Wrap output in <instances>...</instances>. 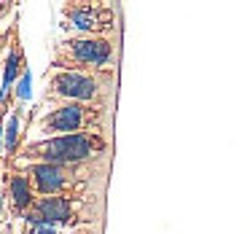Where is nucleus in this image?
<instances>
[{"instance_id": "obj_1", "label": "nucleus", "mask_w": 250, "mask_h": 234, "mask_svg": "<svg viewBox=\"0 0 250 234\" xmlns=\"http://www.w3.org/2000/svg\"><path fill=\"white\" fill-rule=\"evenodd\" d=\"M89 140L83 135H67V137H57L49 140L43 148V156L49 159V164L57 162H78V159L89 156Z\"/></svg>"}, {"instance_id": "obj_2", "label": "nucleus", "mask_w": 250, "mask_h": 234, "mask_svg": "<svg viewBox=\"0 0 250 234\" xmlns=\"http://www.w3.org/2000/svg\"><path fill=\"white\" fill-rule=\"evenodd\" d=\"M57 89H60L65 97H73V100H89L94 94L92 78L78 76V73H65V76H60L57 78Z\"/></svg>"}, {"instance_id": "obj_3", "label": "nucleus", "mask_w": 250, "mask_h": 234, "mask_svg": "<svg viewBox=\"0 0 250 234\" xmlns=\"http://www.w3.org/2000/svg\"><path fill=\"white\" fill-rule=\"evenodd\" d=\"M73 51L78 60L94 62V65H103L110 57V46L105 41H78V43H73Z\"/></svg>"}, {"instance_id": "obj_4", "label": "nucleus", "mask_w": 250, "mask_h": 234, "mask_svg": "<svg viewBox=\"0 0 250 234\" xmlns=\"http://www.w3.org/2000/svg\"><path fill=\"white\" fill-rule=\"evenodd\" d=\"M33 175H35V183H38L41 191H57L65 183L62 170L57 167V164H38V167L33 170Z\"/></svg>"}, {"instance_id": "obj_5", "label": "nucleus", "mask_w": 250, "mask_h": 234, "mask_svg": "<svg viewBox=\"0 0 250 234\" xmlns=\"http://www.w3.org/2000/svg\"><path fill=\"white\" fill-rule=\"evenodd\" d=\"M81 121H83V113H81V108H76V105H70V108H62V110H57V113L49 119V124L54 127V129H60V132H76L78 127H81Z\"/></svg>"}, {"instance_id": "obj_6", "label": "nucleus", "mask_w": 250, "mask_h": 234, "mask_svg": "<svg viewBox=\"0 0 250 234\" xmlns=\"http://www.w3.org/2000/svg\"><path fill=\"white\" fill-rule=\"evenodd\" d=\"M38 215L43 218L46 223H57L67 218V205L60 199V196H49V199L38 202Z\"/></svg>"}, {"instance_id": "obj_7", "label": "nucleus", "mask_w": 250, "mask_h": 234, "mask_svg": "<svg viewBox=\"0 0 250 234\" xmlns=\"http://www.w3.org/2000/svg\"><path fill=\"white\" fill-rule=\"evenodd\" d=\"M11 194L17 207H27L30 205V189H27V180L24 178H14L11 180Z\"/></svg>"}, {"instance_id": "obj_8", "label": "nucleus", "mask_w": 250, "mask_h": 234, "mask_svg": "<svg viewBox=\"0 0 250 234\" xmlns=\"http://www.w3.org/2000/svg\"><path fill=\"white\" fill-rule=\"evenodd\" d=\"M14 78H17V54H8V65H6V78H3V89H0V100H6L8 89H11Z\"/></svg>"}, {"instance_id": "obj_9", "label": "nucleus", "mask_w": 250, "mask_h": 234, "mask_svg": "<svg viewBox=\"0 0 250 234\" xmlns=\"http://www.w3.org/2000/svg\"><path fill=\"white\" fill-rule=\"evenodd\" d=\"M73 22L78 30H92L94 27V14L92 11H76L73 14Z\"/></svg>"}, {"instance_id": "obj_10", "label": "nucleus", "mask_w": 250, "mask_h": 234, "mask_svg": "<svg viewBox=\"0 0 250 234\" xmlns=\"http://www.w3.org/2000/svg\"><path fill=\"white\" fill-rule=\"evenodd\" d=\"M17 132H19V119H17V116H11V121H8V129H6V146H8V148L17 146Z\"/></svg>"}, {"instance_id": "obj_11", "label": "nucleus", "mask_w": 250, "mask_h": 234, "mask_svg": "<svg viewBox=\"0 0 250 234\" xmlns=\"http://www.w3.org/2000/svg\"><path fill=\"white\" fill-rule=\"evenodd\" d=\"M19 94H22V97H30V73H24L22 84H19Z\"/></svg>"}, {"instance_id": "obj_12", "label": "nucleus", "mask_w": 250, "mask_h": 234, "mask_svg": "<svg viewBox=\"0 0 250 234\" xmlns=\"http://www.w3.org/2000/svg\"><path fill=\"white\" fill-rule=\"evenodd\" d=\"M33 234H54L51 226H33Z\"/></svg>"}, {"instance_id": "obj_13", "label": "nucleus", "mask_w": 250, "mask_h": 234, "mask_svg": "<svg viewBox=\"0 0 250 234\" xmlns=\"http://www.w3.org/2000/svg\"><path fill=\"white\" fill-rule=\"evenodd\" d=\"M0 207H3V194H0Z\"/></svg>"}, {"instance_id": "obj_14", "label": "nucleus", "mask_w": 250, "mask_h": 234, "mask_svg": "<svg viewBox=\"0 0 250 234\" xmlns=\"http://www.w3.org/2000/svg\"><path fill=\"white\" fill-rule=\"evenodd\" d=\"M0 132H3V129H0Z\"/></svg>"}]
</instances>
